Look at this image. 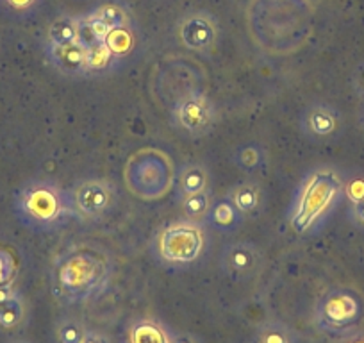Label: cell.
<instances>
[{"label": "cell", "instance_id": "obj_3", "mask_svg": "<svg viewBox=\"0 0 364 343\" xmlns=\"http://www.w3.org/2000/svg\"><path fill=\"white\" fill-rule=\"evenodd\" d=\"M345 179L334 167H316L304 177L289 209V226L306 234L318 226L343 199Z\"/></svg>", "mask_w": 364, "mask_h": 343}, {"label": "cell", "instance_id": "obj_31", "mask_svg": "<svg viewBox=\"0 0 364 343\" xmlns=\"http://www.w3.org/2000/svg\"><path fill=\"white\" fill-rule=\"evenodd\" d=\"M82 343H113L111 342L109 338H107L106 334H104V332H99V331H87V334H86V338H84V342Z\"/></svg>", "mask_w": 364, "mask_h": 343}, {"label": "cell", "instance_id": "obj_22", "mask_svg": "<svg viewBox=\"0 0 364 343\" xmlns=\"http://www.w3.org/2000/svg\"><path fill=\"white\" fill-rule=\"evenodd\" d=\"M27 317V306L26 300L20 293H16L13 299L8 302L0 304V329L4 331H11V329L20 327Z\"/></svg>", "mask_w": 364, "mask_h": 343}, {"label": "cell", "instance_id": "obj_35", "mask_svg": "<svg viewBox=\"0 0 364 343\" xmlns=\"http://www.w3.org/2000/svg\"><path fill=\"white\" fill-rule=\"evenodd\" d=\"M9 343H31V342H27V339H13V342Z\"/></svg>", "mask_w": 364, "mask_h": 343}, {"label": "cell", "instance_id": "obj_13", "mask_svg": "<svg viewBox=\"0 0 364 343\" xmlns=\"http://www.w3.org/2000/svg\"><path fill=\"white\" fill-rule=\"evenodd\" d=\"M227 197L243 218L259 216L262 206H264V191H262L261 184L255 181H241V183L234 184Z\"/></svg>", "mask_w": 364, "mask_h": 343}, {"label": "cell", "instance_id": "obj_7", "mask_svg": "<svg viewBox=\"0 0 364 343\" xmlns=\"http://www.w3.org/2000/svg\"><path fill=\"white\" fill-rule=\"evenodd\" d=\"M73 215L86 222L104 218L118 201L114 183L107 179H86L77 183L70 191Z\"/></svg>", "mask_w": 364, "mask_h": 343}, {"label": "cell", "instance_id": "obj_8", "mask_svg": "<svg viewBox=\"0 0 364 343\" xmlns=\"http://www.w3.org/2000/svg\"><path fill=\"white\" fill-rule=\"evenodd\" d=\"M173 122L190 138H202L215 129L216 107L205 93L191 90L175 104Z\"/></svg>", "mask_w": 364, "mask_h": 343}, {"label": "cell", "instance_id": "obj_19", "mask_svg": "<svg viewBox=\"0 0 364 343\" xmlns=\"http://www.w3.org/2000/svg\"><path fill=\"white\" fill-rule=\"evenodd\" d=\"M87 19L97 22L99 26H102L104 29L109 33L111 29H117V27L129 26L131 23V15H129L127 8L120 2H106V4L99 6L97 9L86 15Z\"/></svg>", "mask_w": 364, "mask_h": 343}, {"label": "cell", "instance_id": "obj_26", "mask_svg": "<svg viewBox=\"0 0 364 343\" xmlns=\"http://www.w3.org/2000/svg\"><path fill=\"white\" fill-rule=\"evenodd\" d=\"M41 0H0V6L15 16H27L36 11Z\"/></svg>", "mask_w": 364, "mask_h": 343}, {"label": "cell", "instance_id": "obj_15", "mask_svg": "<svg viewBox=\"0 0 364 343\" xmlns=\"http://www.w3.org/2000/svg\"><path fill=\"white\" fill-rule=\"evenodd\" d=\"M245 222V218L241 216V213L234 208L232 202L229 201V197L218 199V201H213L211 209H209V215L205 218V226H209L211 229L218 231V233H234L236 229H240L241 223Z\"/></svg>", "mask_w": 364, "mask_h": 343}, {"label": "cell", "instance_id": "obj_10", "mask_svg": "<svg viewBox=\"0 0 364 343\" xmlns=\"http://www.w3.org/2000/svg\"><path fill=\"white\" fill-rule=\"evenodd\" d=\"M220 27L213 13L197 9L182 16L177 23V38L188 51L208 54L218 43Z\"/></svg>", "mask_w": 364, "mask_h": 343}, {"label": "cell", "instance_id": "obj_14", "mask_svg": "<svg viewBox=\"0 0 364 343\" xmlns=\"http://www.w3.org/2000/svg\"><path fill=\"white\" fill-rule=\"evenodd\" d=\"M175 190L177 197L186 199L190 195L202 194L209 190V170L202 163H188L178 168L175 176Z\"/></svg>", "mask_w": 364, "mask_h": 343}, {"label": "cell", "instance_id": "obj_25", "mask_svg": "<svg viewBox=\"0 0 364 343\" xmlns=\"http://www.w3.org/2000/svg\"><path fill=\"white\" fill-rule=\"evenodd\" d=\"M90 329L77 318H59L54 325V336L58 343H82Z\"/></svg>", "mask_w": 364, "mask_h": 343}, {"label": "cell", "instance_id": "obj_29", "mask_svg": "<svg viewBox=\"0 0 364 343\" xmlns=\"http://www.w3.org/2000/svg\"><path fill=\"white\" fill-rule=\"evenodd\" d=\"M348 218L357 229L364 231V199H360L359 202H353V204H348Z\"/></svg>", "mask_w": 364, "mask_h": 343}, {"label": "cell", "instance_id": "obj_17", "mask_svg": "<svg viewBox=\"0 0 364 343\" xmlns=\"http://www.w3.org/2000/svg\"><path fill=\"white\" fill-rule=\"evenodd\" d=\"M80 27L82 16L63 15L58 16L47 29V43L50 45H68L80 41Z\"/></svg>", "mask_w": 364, "mask_h": 343}, {"label": "cell", "instance_id": "obj_20", "mask_svg": "<svg viewBox=\"0 0 364 343\" xmlns=\"http://www.w3.org/2000/svg\"><path fill=\"white\" fill-rule=\"evenodd\" d=\"M136 41H138V36H136V31L132 27V23L129 26L117 27V29H111L107 33L104 43L107 45L113 56L117 59H124L131 54L136 48Z\"/></svg>", "mask_w": 364, "mask_h": 343}, {"label": "cell", "instance_id": "obj_28", "mask_svg": "<svg viewBox=\"0 0 364 343\" xmlns=\"http://www.w3.org/2000/svg\"><path fill=\"white\" fill-rule=\"evenodd\" d=\"M15 278V260L8 250L0 248V285H9Z\"/></svg>", "mask_w": 364, "mask_h": 343}, {"label": "cell", "instance_id": "obj_16", "mask_svg": "<svg viewBox=\"0 0 364 343\" xmlns=\"http://www.w3.org/2000/svg\"><path fill=\"white\" fill-rule=\"evenodd\" d=\"M173 332L157 318H139L129 327L131 343H171Z\"/></svg>", "mask_w": 364, "mask_h": 343}, {"label": "cell", "instance_id": "obj_6", "mask_svg": "<svg viewBox=\"0 0 364 343\" xmlns=\"http://www.w3.org/2000/svg\"><path fill=\"white\" fill-rule=\"evenodd\" d=\"M204 223L191 220H177L157 233L156 254L168 267H184L198 260L205 247Z\"/></svg>", "mask_w": 364, "mask_h": 343}, {"label": "cell", "instance_id": "obj_30", "mask_svg": "<svg viewBox=\"0 0 364 343\" xmlns=\"http://www.w3.org/2000/svg\"><path fill=\"white\" fill-rule=\"evenodd\" d=\"M352 88L355 92L357 97L364 99V61H360L359 65L353 68L352 72Z\"/></svg>", "mask_w": 364, "mask_h": 343}, {"label": "cell", "instance_id": "obj_4", "mask_svg": "<svg viewBox=\"0 0 364 343\" xmlns=\"http://www.w3.org/2000/svg\"><path fill=\"white\" fill-rule=\"evenodd\" d=\"M173 161L164 150L145 147L129 156L124 164L125 188L141 201H159L175 184Z\"/></svg>", "mask_w": 364, "mask_h": 343}, {"label": "cell", "instance_id": "obj_24", "mask_svg": "<svg viewBox=\"0 0 364 343\" xmlns=\"http://www.w3.org/2000/svg\"><path fill=\"white\" fill-rule=\"evenodd\" d=\"M181 202H182L181 206H182V213H184V218L191 220V222L204 223L213 204L211 190L202 191V194L190 195V197L182 199Z\"/></svg>", "mask_w": 364, "mask_h": 343}, {"label": "cell", "instance_id": "obj_23", "mask_svg": "<svg viewBox=\"0 0 364 343\" xmlns=\"http://www.w3.org/2000/svg\"><path fill=\"white\" fill-rule=\"evenodd\" d=\"M232 161L240 170L254 174L264 164L266 152L259 143H247V145L236 149V152L232 154Z\"/></svg>", "mask_w": 364, "mask_h": 343}, {"label": "cell", "instance_id": "obj_18", "mask_svg": "<svg viewBox=\"0 0 364 343\" xmlns=\"http://www.w3.org/2000/svg\"><path fill=\"white\" fill-rule=\"evenodd\" d=\"M87 52V77L90 75H104V73L113 72L118 66V61L113 52L107 48L104 41H93L90 45H84Z\"/></svg>", "mask_w": 364, "mask_h": 343}, {"label": "cell", "instance_id": "obj_27", "mask_svg": "<svg viewBox=\"0 0 364 343\" xmlns=\"http://www.w3.org/2000/svg\"><path fill=\"white\" fill-rule=\"evenodd\" d=\"M343 197L348 201V204H353V202H359L360 199H364V176L363 174L345 179V186H343Z\"/></svg>", "mask_w": 364, "mask_h": 343}, {"label": "cell", "instance_id": "obj_34", "mask_svg": "<svg viewBox=\"0 0 364 343\" xmlns=\"http://www.w3.org/2000/svg\"><path fill=\"white\" fill-rule=\"evenodd\" d=\"M339 343H364V331H350Z\"/></svg>", "mask_w": 364, "mask_h": 343}, {"label": "cell", "instance_id": "obj_33", "mask_svg": "<svg viewBox=\"0 0 364 343\" xmlns=\"http://www.w3.org/2000/svg\"><path fill=\"white\" fill-rule=\"evenodd\" d=\"M16 290L13 288V285L9 283V285H0V304L8 302L9 299H13V297L16 295Z\"/></svg>", "mask_w": 364, "mask_h": 343}, {"label": "cell", "instance_id": "obj_36", "mask_svg": "<svg viewBox=\"0 0 364 343\" xmlns=\"http://www.w3.org/2000/svg\"><path fill=\"white\" fill-rule=\"evenodd\" d=\"M360 122H363V125H364V107H363V115H360Z\"/></svg>", "mask_w": 364, "mask_h": 343}, {"label": "cell", "instance_id": "obj_9", "mask_svg": "<svg viewBox=\"0 0 364 343\" xmlns=\"http://www.w3.org/2000/svg\"><path fill=\"white\" fill-rule=\"evenodd\" d=\"M264 267L261 248L252 241H234L225 245L220 254V270L234 283H245L257 278Z\"/></svg>", "mask_w": 364, "mask_h": 343}, {"label": "cell", "instance_id": "obj_5", "mask_svg": "<svg viewBox=\"0 0 364 343\" xmlns=\"http://www.w3.org/2000/svg\"><path fill=\"white\" fill-rule=\"evenodd\" d=\"M364 318V297L352 286H334L327 290L314 307V324L318 331L345 336Z\"/></svg>", "mask_w": 364, "mask_h": 343}, {"label": "cell", "instance_id": "obj_12", "mask_svg": "<svg viewBox=\"0 0 364 343\" xmlns=\"http://www.w3.org/2000/svg\"><path fill=\"white\" fill-rule=\"evenodd\" d=\"M48 63L66 77H87V52L84 43L50 45L45 47Z\"/></svg>", "mask_w": 364, "mask_h": 343}, {"label": "cell", "instance_id": "obj_32", "mask_svg": "<svg viewBox=\"0 0 364 343\" xmlns=\"http://www.w3.org/2000/svg\"><path fill=\"white\" fill-rule=\"evenodd\" d=\"M171 343H200L197 339V336H193L191 332H173L171 334Z\"/></svg>", "mask_w": 364, "mask_h": 343}, {"label": "cell", "instance_id": "obj_2", "mask_svg": "<svg viewBox=\"0 0 364 343\" xmlns=\"http://www.w3.org/2000/svg\"><path fill=\"white\" fill-rule=\"evenodd\" d=\"M13 209L20 223L38 233H50L73 218L70 191L50 179H31L15 194Z\"/></svg>", "mask_w": 364, "mask_h": 343}, {"label": "cell", "instance_id": "obj_1", "mask_svg": "<svg viewBox=\"0 0 364 343\" xmlns=\"http://www.w3.org/2000/svg\"><path fill=\"white\" fill-rule=\"evenodd\" d=\"M113 278V260L104 248L77 245L55 258L50 268L52 295L63 304H84L99 297Z\"/></svg>", "mask_w": 364, "mask_h": 343}, {"label": "cell", "instance_id": "obj_21", "mask_svg": "<svg viewBox=\"0 0 364 343\" xmlns=\"http://www.w3.org/2000/svg\"><path fill=\"white\" fill-rule=\"evenodd\" d=\"M257 343H299L296 334L288 324L281 320H268L262 325H259L257 336H255Z\"/></svg>", "mask_w": 364, "mask_h": 343}, {"label": "cell", "instance_id": "obj_11", "mask_svg": "<svg viewBox=\"0 0 364 343\" xmlns=\"http://www.w3.org/2000/svg\"><path fill=\"white\" fill-rule=\"evenodd\" d=\"M302 131L314 143L331 142L343 131L341 113L331 104H311L302 115Z\"/></svg>", "mask_w": 364, "mask_h": 343}]
</instances>
